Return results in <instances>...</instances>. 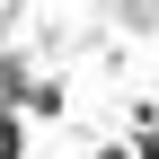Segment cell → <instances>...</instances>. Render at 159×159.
I'll list each match as a JSON object with an SVG mask.
<instances>
[{
	"label": "cell",
	"mask_w": 159,
	"mask_h": 159,
	"mask_svg": "<svg viewBox=\"0 0 159 159\" xmlns=\"http://www.w3.org/2000/svg\"><path fill=\"white\" fill-rule=\"evenodd\" d=\"M150 159H159V133H150Z\"/></svg>",
	"instance_id": "6da1fadb"
}]
</instances>
